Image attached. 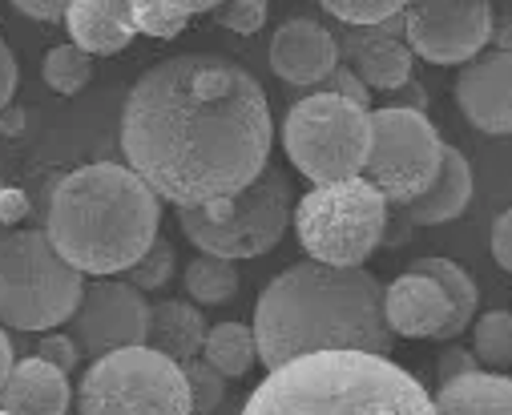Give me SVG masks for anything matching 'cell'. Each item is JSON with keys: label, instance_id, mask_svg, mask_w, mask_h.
<instances>
[{"label": "cell", "instance_id": "15", "mask_svg": "<svg viewBox=\"0 0 512 415\" xmlns=\"http://www.w3.org/2000/svg\"><path fill=\"white\" fill-rule=\"evenodd\" d=\"M404 33V13L383 21V25H371V29H351L347 41L339 45V53L351 57V69L363 77L367 89H379V93H396L412 81V49L408 41H400Z\"/></svg>", "mask_w": 512, "mask_h": 415}, {"label": "cell", "instance_id": "19", "mask_svg": "<svg viewBox=\"0 0 512 415\" xmlns=\"http://www.w3.org/2000/svg\"><path fill=\"white\" fill-rule=\"evenodd\" d=\"M472 202V166L460 150H444V166L436 174V182L428 186V194H420L412 206H404L408 226H440L452 222L468 210Z\"/></svg>", "mask_w": 512, "mask_h": 415}, {"label": "cell", "instance_id": "37", "mask_svg": "<svg viewBox=\"0 0 512 415\" xmlns=\"http://www.w3.org/2000/svg\"><path fill=\"white\" fill-rule=\"evenodd\" d=\"M29 218V198L25 190H13V186H0V226H17Z\"/></svg>", "mask_w": 512, "mask_h": 415}, {"label": "cell", "instance_id": "5", "mask_svg": "<svg viewBox=\"0 0 512 415\" xmlns=\"http://www.w3.org/2000/svg\"><path fill=\"white\" fill-rule=\"evenodd\" d=\"M81 270L61 258L49 230H13L0 238V323L17 331H53L77 315Z\"/></svg>", "mask_w": 512, "mask_h": 415}, {"label": "cell", "instance_id": "28", "mask_svg": "<svg viewBox=\"0 0 512 415\" xmlns=\"http://www.w3.org/2000/svg\"><path fill=\"white\" fill-rule=\"evenodd\" d=\"M130 17H134L138 33L158 37V41H170L190 25V17L178 13L174 5H166V0H130Z\"/></svg>", "mask_w": 512, "mask_h": 415}, {"label": "cell", "instance_id": "12", "mask_svg": "<svg viewBox=\"0 0 512 415\" xmlns=\"http://www.w3.org/2000/svg\"><path fill=\"white\" fill-rule=\"evenodd\" d=\"M150 319H154V307L146 303V291H138L134 283L97 279L93 287H85L73 315L77 351L89 359H101L109 351L142 347L150 343Z\"/></svg>", "mask_w": 512, "mask_h": 415}, {"label": "cell", "instance_id": "33", "mask_svg": "<svg viewBox=\"0 0 512 415\" xmlns=\"http://www.w3.org/2000/svg\"><path fill=\"white\" fill-rule=\"evenodd\" d=\"M37 355H41V359H49V363H53V367H61V371H73L81 351H77V339H69V335H49V339H41Z\"/></svg>", "mask_w": 512, "mask_h": 415}, {"label": "cell", "instance_id": "10", "mask_svg": "<svg viewBox=\"0 0 512 415\" xmlns=\"http://www.w3.org/2000/svg\"><path fill=\"white\" fill-rule=\"evenodd\" d=\"M444 142L420 109H371V150L359 178H367L388 206H412L444 166Z\"/></svg>", "mask_w": 512, "mask_h": 415}, {"label": "cell", "instance_id": "17", "mask_svg": "<svg viewBox=\"0 0 512 415\" xmlns=\"http://www.w3.org/2000/svg\"><path fill=\"white\" fill-rule=\"evenodd\" d=\"M69 399V375L41 355L17 359L9 383L0 387V407L9 415H65Z\"/></svg>", "mask_w": 512, "mask_h": 415}, {"label": "cell", "instance_id": "24", "mask_svg": "<svg viewBox=\"0 0 512 415\" xmlns=\"http://www.w3.org/2000/svg\"><path fill=\"white\" fill-rule=\"evenodd\" d=\"M182 279H186L190 299L202 307H222L238 295V266L230 258H218V254H198L186 266Z\"/></svg>", "mask_w": 512, "mask_h": 415}, {"label": "cell", "instance_id": "20", "mask_svg": "<svg viewBox=\"0 0 512 415\" xmlns=\"http://www.w3.org/2000/svg\"><path fill=\"white\" fill-rule=\"evenodd\" d=\"M436 399V415H512V379L496 371H468L444 379Z\"/></svg>", "mask_w": 512, "mask_h": 415}, {"label": "cell", "instance_id": "38", "mask_svg": "<svg viewBox=\"0 0 512 415\" xmlns=\"http://www.w3.org/2000/svg\"><path fill=\"white\" fill-rule=\"evenodd\" d=\"M17 85H21V69H17V57H13V49H0V109H5V105L13 101Z\"/></svg>", "mask_w": 512, "mask_h": 415}, {"label": "cell", "instance_id": "1", "mask_svg": "<svg viewBox=\"0 0 512 415\" xmlns=\"http://www.w3.org/2000/svg\"><path fill=\"white\" fill-rule=\"evenodd\" d=\"M271 142L267 93L230 57H166L125 93V162L178 210L242 194L267 170Z\"/></svg>", "mask_w": 512, "mask_h": 415}, {"label": "cell", "instance_id": "7", "mask_svg": "<svg viewBox=\"0 0 512 415\" xmlns=\"http://www.w3.org/2000/svg\"><path fill=\"white\" fill-rule=\"evenodd\" d=\"M291 222L307 258L327 266H363L388 234V198L367 178L323 182L295 202Z\"/></svg>", "mask_w": 512, "mask_h": 415}, {"label": "cell", "instance_id": "27", "mask_svg": "<svg viewBox=\"0 0 512 415\" xmlns=\"http://www.w3.org/2000/svg\"><path fill=\"white\" fill-rule=\"evenodd\" d=\"M319 5L331 17H339L347 29H371V25H383V21L400 17L412 0H319Z\"/></svg>", "mask_w": 512, "mask_h": 415}, {"label": "cell", "instance_id": "44", "mask_svg": "<svg viewBox=\"0 0 512 415\" xmlns=\"http://www.w3.org/2000/svg\"><path fill=\"white\" fill-rule=\"evenodd\" d=\"M0 49H5V41H0Z\"/></svg>", "mask_w": 512, "mask_h": 415}, {"label": "cell", "instance_id": "26", "mask_svg": "<svg viewBox=\"0 0 512 415\" xmlns=\"http://www.w3.org/2000/svg\"><path fill=\"white\" fill-rule=\"evenodd\" d=\"M472 351L492 371L512 367V311H488V315H480L476 319V331H472Z\"/></svg>", "mask_w": 512, "mask_h": 415}, {"label": "cell", "instance_id": "36", "mask_svg": "<svg viewBox=\"0 0 512 415\" xmlns=\"http://www.w3.org/2000/svg\"><path fill=\"white\" fill-rule=\"evenodd\" d=\"M492 258L500 270L512 274V210H504L496 222H492Z\"/></svg>", "mask_w": 512, "mask_h": 415}, {"label": "cell", "instance_id": "35", "mask_svg": "<svg viewBox=\"0 0 512 415\" xmlns=\"http://www.w3.org/2000/svg\"><path fill=\"white\" fill-rule=\"evenodd\" d=\"M69 5H73V0H13V9H17V13H25L29 21H45V25L65 21Z\"/></svg>", "mask_w": 512, "mask_h": 415}, {"label": "cell", "instance_id": "41", "mask_svg": "<svg viewBox=\"0 0 512 415\" xmlns=\"http://www.w3.org/2000/svg\"><path fill=\"white\" fill-rule=\"evenodd\" d=\"M166 5H174V9L186 13V17H194V13H214L222 0H166Z\"/></svg>", "mask_w": 512, "mask_h": 415}, {"label": "cell", "instance_id": "39", "mask_svg": "<svg viewBox=\"0 0 512 415\" xmlns=\"http://www.w3.org/2000/svg\"><path fill=\"white\" fill-rule=\"evenodd\" d=\"M396 109H420L424 113V105H428V93L416 85V81H408L404 89H396V101H392Z\"/></svg>", "mask_w": 512, "mask_h": 415}, {"label": "cell", "instance_id": "23", "mask_svg": "<svg viewBox=\"0 0 512 415\" xmlns=\"http://www.w3.org/2000/svg\"><path fill=\"white\" fill-rule=\"evenodd\" d=\"M206 363H214L226 379H242L250 371V363L259 359V347H254V327L242 323H218L206 331Z\"/></svg>", "mask_w": 512, "mask_h": 415}, {"label": "cell", "instance_id": "9", "mask_svg": "<svg viewBox=\"0 0 512 415\" xmlns=\"http://www.w3.org/2000/svg\"><path fill=\"white\" fill-rule=\"evenodd\" d=\"M81 415H194V399L182 363L142 343L89 363Z\"/></svg>", "mask_w": 512, "mask_h": 415}, {"label": "cell", "instance_id": "3", "mask_svg": "<svg viewBox=\"0 0 512 415\" xmlns=\"http://www.w3.org/2000/svg\"><path fill=\"white\" fill-rule=\"evenodd\" d=\"M162 198L142 174L93 162L65 174L49 198V238L81 274L134 270L158 242Z\"/></svg>", "mask_w": 512, "mask_h": 415}, {"label": "cell", "instance_id": "4", "mask_svg": "<svg viewBox=\"0 0 512 415\" xmlns=\"http://www.w3.org/2000/svg\"><path fill=\"white\" fill-rule=\"evenodd\" d=\"M242 415H436V399L388 355L315 351L271 367Z\"/></svg>", "mask_w": 512, "mask_h": 415}, {"label": "cell", "instance_id": "29", "mask_svg": "<svg viewBox=\"0 0 512 415\" xmlns=\"http://www.w3.org/2000/svg\"><path fill=\"white\" fill-rule=\"evenodd\" d=\"M182 371H186V383H190L194 411H202V415L218 411V403L226 395V375L206 359H190V363H182Z\"/></svg>", "mask_w": 512, "mask_h": 415}, {"label": "cell", "instance_id": "43", "mask_svg": "<svg viewBox=\"0 0 512 415\" xmlns=\"http://www.w3.org/2000/svg\"><path fill=\"white\" fill-rule=\"evenodd\" d=\"M0 415H9V411H5V407H0Z\"/></svg>", "mask_w": 512, "mask_h": 415}, {"label": "cell", "instance_id": "2", "mask_svg": "<svg viewBox=\"0 0 512 415\" xmlns=\"http://www.w3.org/2000/svg\"><path fill=\"white\" fill-rule=\"evenodd\" d=\"M392 343L383 287L367 266L303 258L275 274L254 303V347L267 371L315 351L392 355Z\"/></svg>", "mask_w": 512, "mask_h": 415}, {"label": "cell", "instance_id": "42", "mask_svg": "<svg viewBox=\"0 0 512 415\" xmlns=\"http://www.w3.org/2000/svg\"><path fill=\"white\" fill-rule=\"evenodd\" d=\"M496 49H504V53H512V25H504V29H496Z\"/></svg>", "mask_w": 512, "mask_h": 415}, {"label": "cell", "instance_id": "40", "mask_svg": "<svg viewBox=\"0 0 512 415\" xmlns=\"http://www.w3.org/2000/svg\"><path fill=\"white\" fill-rule=\"evenodd\" d=\"M13 367H17V359H13V339L5 335V327H0V387L9 383Z\"/></svg>", "mask_w": 512, "mask_h": 415}, {"label": "cell", "instance_id": "31", "mask_svg": "<svg viewBox=\"0 0 512 415\" xmlns=\"http://www.w3.org/2000/svg\"><path fill=\"white\" fill-rule=\"evenodd\" d=\"M214 21L230 33H259L267 25V0H222V5L214 9Z\"/></svg>", "mask_w": 512, "mask_h": 415}, {"label": "cell", "instance_id": "8", "mask_svg": "<svg viewBox=\"0 0 512 415\" xmlns=\"http://www.w3.org/2000/svg\"><path fill=\"white\" fill-rule=\"evenodd\" d=\"M283 150L291 166L315 186L359 178L367 166V150H371V109L331 89L311 93L287 109Z\"/></svg>", "mask_w": 512, "mask_h": 415}, {"label": "cell", "instance_id": "30", "mask_svg": "<svg viewBox=\"0 0 512 415\" xmlns=\"http://www.w3.org/2000/svg\"><path fill=\"white\" fill-rule=\"evenodd\" d=\"M170 279H174V246L158 238V242L146 250V258L130 270V283H134L138 291H158V287H166Z\"/></svg>", "mask_w": 512, "mask_h": 415}, {"label": "cell", "instance_id": "16", "mask_svg": "<svg viewBox=\"0 0 512 415\" xmlns=\"http://www.w3.org/2000/svg\"><path fill=\"white\" fill-rule=\"evenodd\" d=\"M383 315L400 339H440L452 319V303L436 279L408 270L392 287H383Z\"/></svg>", "mask_w": 512, "mask_h": 415}, {"label": "cell", "instance_id": "18", "mask_svg": "<svg viewBox=\"0 0 512 415\" xmlns=\"http://www.w3.org/2000/svg\"><path fill=\"white\" fill-rule=\"evenodd\" d=\"M65 29L69 41L89 57H113L130 49L138 33L130 17V0H73L65 13Z\"/></svg>", "mask_w": 512, "mask_h": 415}, {"label": "cell", "instance_id": "25", "mask_svg": "<svg viewBox=\"0 0 512 415\" xmlns=\"http://www.w3.org/2000/svg\"><path fill=\"white\" fill-rule=\"evenodd\" d=\"M41 73H45V85L53 93L73 97L93 81V57L85 49H77V45H57V49H49Z\"/></svg>", "mask_w": 512, "mask_h": 415}, {"label": "cell", "instance_id": "21", "mask_svg": "<svg viewBox=\"0 0 512 415\" xmlns=\"http://www.w3.org/2000/svg\"><path fill=\"white\" fill-rule=\"evenodd\" d=\"M150 347H158L162 355H170L178 363L198 359V351L206 347V319H202V311L190 307V303H182V299L154 303Z\"/></svg>", "mask_w": 512, "mask_h": 415}, {"label": "cell", "instance_id": "13", "mask_svg": "<svg viewBox=\"0 0 512 415\" xmlns=\"http://www.w3.org/2000/svg\"><path fill=\"white\" fill-rule=\"evenodd\" d=\"M456 105L480 133H512V53H480L456 77Z\"/></svg>", "mask_w": 512, "mask_h": 415}, {"label": "cell", "instance_id": "11", "mask_svg": "<svg viewBox=\"0 0 512 415\" xmlns=\"http://www.w3.org/2000/svg\"><path fill=\"white\" fill-rule=\"evenodd\" d=\"M404 41L428 65H468L492 41L488 0H412L404 9Z\"/></svg>", "mask_w": 512, "mask_h": 415}, {"label": "cell", "instance_id": "22", "mask_svg": "<svg viewBox=\"0 0 512 415\" xmlns=\"http://www.w3.org/2000/svg\"><path fill=\"white\" fill-rule=\"evenodd\" d=\"M408 270L436 279V283L444 287L448 303H452V319H448V327L440 331V339L448 343V339L464 335V327L476 319V307H480V291H476V283H472V274H468L464 266H456L452 258H440V254H432V258H416Z\"/></svg>", "mask_w": 512, "mask_h": 415}, {"label": "cell", "instance_id": "14", "mask_svg": "<svg viewBox=\"0 0 512 415\" xmlns=\"http://www.w3.org/2000/svg\"><path fill=\"white\" fill-rule=\"evenodd\" d=\"M267 57H271V73L283 85L307 89V85L331 81V73L339 69V41L319 21L295 17V21H287V25L275 29Z\"/></svg>", "mask_w": 512, "mask_h": 415}, {"label": "cell", "instance_id": "32", "mask_svg": "<svg viewBox=\"0 0 512 415\" xmlns=\"http://www.w3.org/2000/svg\"><path fill=\"white\" fill-rule=\"evenodd\" d=\"M331 93H339V97H347V101L371 109V89L363 85V77H359L351 65H339V69L331 73Z\"/></svg>", "mask_w": 512, "mask_h": 415}, {"label": "cell", "instance_id": "34", "mask_svg": "<svg viewBox=\"0 0 512 415\" xmlns=\"http://www.w3.org/2000/svg\"><path fill=\"white\" fill-rule=\"evenodd\" d=\"M436 367H440V383H444V379H456V375L480 371V359H476V351H464V347H444V351H440V359H436Z\"/></svg>", "mask_w": 512, "mask_h": 415}, {"label": "cell", "instance_id": "6", "mask_svg": "<svg viewBox=\"0 0 512 415\" xmlns=\"http://www.w3.org/2000/svg\"><path fill=\"white\" fill-rule=\"evenodd\" d=\"M295 218L291 182L279 170H263L242 194L210 202V206H182L178 222L182 234L202 250L230 262L259 258L275 250Z\"/></svg>", "mask_w": 512, "mask_h": 415}]
</instances>
